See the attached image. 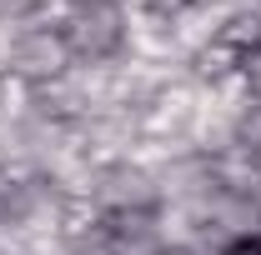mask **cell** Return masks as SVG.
Instances as JSON below:
<instances>
[{
  "instance_id": "obj_1",
  "label": "cell",
  "mask_w": 261,
  "mask_h": 255,
  "mask_svg": "<svg viewBox=\"0 0 261 255\" xmlns=\"http://www.w3.org/2000/svg\"><path fill=\"white\" fill-rule=\"evenodd\" d=\"M61 35L70 45L75 65H111L126 60V10L96 5V0H70L61 15Z\"/></svg>"
},
{
  "instance_id": "obj_2",
  "label": "cell",
  "mask_w": 261,
  "mask_h": 255,
  "mask_svg": "<svg viewBox=\"0 0 261 255\" xmlns=\"http://www.w3.org/2000/svg\"><path fill=\"white\" fill-rule=\"evenodd\" d=\"M86 200L96 205L100 215L161 210V180H156V170H151L141 155H126V160H111V165H96Z\"/></svg>"
},
{
  "instance_id": "obj_3",
  "label": "cell",
  "mask_w": 261,
  "mask_h": 255,
  "mask_svg": "<svg viewBox=\"0 0 261 255\" xmlns=\"http://www.w3.org/2000/svg\"><path fill=\"white\" fill-rule=\"evenodd\" d=\"M70 45H65L61 25H35V30H10V50H5V75H15L20 85H45L70 70Z\"/></svg>"
},
{
  "instance_id": "obj_4",
  "label": "cell",
  "mask_w": 261,
  "mask_h": 255,
  "mask_svg": "<svg viewBox=\"0 0 261 255\" xmlns=\"http://www.w3.org/2000/svg\"><path fill=\"white\" fill-rule=\"evenodd\" d=\"M70 145L91 165H111V160L136 155L141 145V115H126V110H96L86 120L70 125Z\"/></svg>"
},
{
  "instance_id": "obj_5",
  "label": "cell",
  "mask_w": 261,
  "mask_h": 255,
  "mask_svg": "<svg viewBox=\"0 0 261 255\" xmlns=\"http://www.w3.org/2000/svg\"><path fill=\"white\" fill-rule=\"evenodd\" d=\"M181 210V205H176ZM201 225H211L226 245H251V240H261V200H251V195H231V190H216L201 210H191Z\"/></svg>"
},
{
  "instance_id": "obj_6",
  "label": "cell",
  "mask_w": 261,
  "mask_h": 255,
  "mask_svg": "<svg viewBox=\"0 0 261 255\" xmlns=\"http://www.w3.org/2000/svg\"><path fill=\"white\" fill-rule=\"evenodd\" d=\"M171 25H176V45H181V55L191 60V55H201L206 45H216V40H221L226 10H221V5H181Z\"/></svg>"
},
{
  "instance_id": "obj_7",
  "label": "cell",
  "mask_w": 261,
  "mask_h": 255,
  "mask_svg": "<svg viewBox=\"0 0 261 255\" xmlns=\"http://www.w3.org/2000/svg\"><path fill=\"white\" fill-rule=\"evenodd\" d=\"M211 170H216V185H221V190L261 200V160L246 155L241 145H231L226 155H216V160H211Z\"/></svg>"
},
{
  "instance_id": "obj_8",
  "label": "cell",
  "mask_w": 261,
  "mask_h": 255,
  "mask_svg": "<svg viewBox=\"0 0 261 255\" xmlns=\"http://www.w3.org/2000/svg\"><path fill=\"white\" fill-rule=\"evenodd\" d=\"M70 0H0V30H35V25H61Z\"/></svg>"
},
{
  "instance_id": "obj_9",
  "label": "cell",
  "mask_w": 261,
  "mask_h": 255,
  "mask_svg": "<svg viewBox=\"0 0 261 255\" xmlns=\"http://www.w3.org/2000/svg\"><path fill=\"white\" fill-rule=\"evenodd\" d=\"M241 80H246V90L261 100V45L251 50V55H241Z\"/></svg>"
},
{
  "instance_id": "obj_10",
  "label": "cell",
  "mask_w": 261,
  "mask_h": 255,
  "mask_svg": "<svg viewBox=\"0 0 261 255\" xmlns=\"http://www.w3.org/2000/svg\"><path fill=\"white\" fill-rule=\"evenodd\" d=\"M126 10H141V15H176L181 0H130Z\"/></svg>"
},
{
  "instance_id": "obj_11",
  "label": "cell",
  "mask_w": 261,
  "mask_h": 255,
  "mask_svg": "<svg viewBox=\"0 0 261 255\" xmlns=\"http://www.w3.org/2000/svg\"><path fill=\"white\" fill-rule=\"evenodd\" d=\"M161 255H196V250H186V245H161Z\"/></svg>"
},
{
  "instance_id": "obj_12",
  "label": "cell",
  "mask_w": 261,
  "mask_h": 255,
  "mask_svg": "<svg viewBox=\"0 0 261 255\" xmlns=\"http://www.w3.org/2000/svg\"><path fill=\"white\" fill-rule=\"evenodd\" d=\"M181 5H221V0H181Z\"/></svg>"
},
{
  "instance_id": "obj_13",
  "label": "cell",
  "mask_w": 261,
  "mask_h": 255,
  "mask_svg": "<svg viewBox=\"0 0 261 255\" xmlns=\"http://www.w3.org/2000/svg\"><path fill=\"white\" fill-rule=\"evenodd\" d=\"M96 5H121V10H126V5H130V0H96Z\"/></svg>"
},
{
  "instance_id": "obj_14",
  "label": "cell",
  "mask_w": 261,
  "mask_h": 255,
  "mask_svg": "<svg viewBox=\"0 0 261 255\" xmlns=\"http://www.w3.org/2000/svg\"><path fill=\"white\" fill-rule=\"evenodd\" d=\"M256 245H261V240H256Z\"/></svg>"
}]
</instances>
